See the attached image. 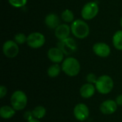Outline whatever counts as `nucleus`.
<instances>
[{"mask_svg": "<svg viewBox=\"0 0 122 122\" xmlns=\"http://www.w3.org/2000/svg\"><path fill=\"white\" fill-rule=\"evenodd\" d=\"M7 94V89L5 86L1 85L0 86V98L3 99Z\"/></svg>", "mask_w": 122, "mask_h": 122, "instance_id": "393cba45", "label": "nucleus"}, {"mask_svg": "<svg viewBox=\"0 0 122 122\" xmlns=\"http://www.w3.org/2000/svg\"><path fill=\"white\" fill-rule=\"evenodd\" d=\"M71 31L75 37L83 39L89 34V26L84 21L76 19L71 23Z\"/></svg>", "mask_w": 122, "mask_h": 122, "instance_id": "7ed1b4c3", "label": "nucleus"}, {"mask_svg": "<svg viewBox=\"0 0 122 122\" xmlns=\"http://www.w3.org/2000/svg\"><path fill=\"white\" fill-rule=\"evenodd\" d=\"M31 111H32L34 119H39V120L43 119L45 117L46 114V108L44 106H41V105L36 106Z\"/></svg>", "mask_w": 122, "mask_h": 122, "instance_id": "6ab92c4d", "label": "nucleus"}, {"mask_svg": "<svg viewBox=\"0 0 122 122\" xmlns=\"http://www.w3.org/2000/svg\"><path fill=\"white\" fill-rule=\"evenodd\" d=\"M10 5L15 8H20L26 5L27 0H8Z\"/></svg>", "mask_w": 122, "mask_h": 122, "instance_id": "4be33fe9", "label": "nucleus"}, {"mask_svg": "<svg viewBox=\"0 0 122 122\" xmlns=\"http://www.w3.org/2000/svg\"><path fill=\"white\" fill-rule=\"evenodd\" d=\"M24 118L25 120H26V122L30 121V120L34 119V115H33V113H32V111H27V112H24Z\"/></svg>", "mask_w": 122, "mask_h": 122, "instance_id": "b1692460", "label": "nucleus"}, {"mask_svg": "<svg viewBox=\"0 0 122 122\" xmlns=\"http://www.w3.org/2000/svg\"><path fill=\"white\" fill-rule=\"evenodd\" d=\"M96 90L97 89L94 84L85 83L81 86L79 90V94L81 97L84 99H90L94 95Z\"/></svg>", "mask_w": 122, "mask_h": 122, "instance_id": "ddd939ff", "label": "nucleus"}, {"mask_svg": "<svg viewBox=\"0 0 122 122\" xmlns=\"http://www.w3.org/2000/svg\"><path fill=\"white\" fill-rule=\"evenodd\" d=\"M57 47L60 49L65 55H71L77 49L76 41L71 37L59 40L57 43Z\"/></svg>", "mask_w": 122, "mask_h": 122, "instance_id": "39448f33", "label": "nucleus"}, {"mask_svg": "<svg viewBox=\"0 0 122 122\" xmlns=\"http://www.w3.org/2000/svg\"><path fill=\"white\" fill-rule=\"evenodd\" d=\"M61 19L64 21L66 23H70V22L72 23L74 21V13L70 9H65L61 13Z\"/></svg>", "mask_w": 122, "mask_h": 122, "instance_id": "aec40b11", "label": "nucleus"}, {"mask_svg": "<svg viewBox=\"0 0 122 122\" xmlns=\"http://www.w3.org/2000/svg\"><path fill=\"white\" fill-rule=\"evenodd\" d=\"M3 54L7 58H14L16 57L19 51V48L18 44L12 40L6 41L2 46Z\"/></svg>", "mask_w": 122, "mask_h": 122, "instance_id": "6e6552de", "label": "nucleus"}, {"mask_svg": "<svg viewBox=\"0 0 122 122\" xmlns=\"http://www.w3.org/2000/svg\"><path fill=\"white\" fill-rule=\"evenodd\" d=\"M118 105L114 100L107 99L104 101L99 107L100 112L105 115H111L116 112Z\"/></svg>", "mask_w": 122, "mask_h": 122, "instance_id": "9b49d317", "label": "nucleus"}, {"mask_svg": "<svg viewBox=\"0 0 122 122\" xmlns=\"http://www.w3.org/2000/svg\"><path fill=\"white\" fill-rule=\"evenodd\" d=\"M70 31H71V27L66 24H60L55 29L54 34L55 36L59 40H62L69 37V36L70 34Z\"/></svg>", "mask_w": 122, "mask_h": 122, "instance_id": "4468645a", "label": "nucleus"}, {"mask_svg": "<svg viewBox=\"0 0 122 122\" xmlns=\"http://www.w3.org/2000/svg\"><path fill=\"white\" fill-rule=\"evenodd\" d=\"M120 25H121V26H122V19H121V20H120Z\"/></svg>", "mask_w": 122, "mask_h": 122, "instance_id": "cd10ccee", "label": "nucleus"}, {"mask_svg": "<svg viewBox=\"0 0 122 122\" xmlns=\"http://www.w3.org/2000/svg\"><path fill=\"white\" fill-rule=\"evenodd\" d=\"M97 79H98V77L94 73H89L86 76V80L87 83H89V84H95Z\"/></svg>", "mask_w": 122, "mask_h": 122, "instance_id": "5701e85b", "label": "nucleus"}, {"mask_svg": "<svg viewBox=\"0 0 122 122\" xmlns=\"http://www.w3.org/2000/svg\"><path fill=\"white\" fill-rule=\"evenodd\" d=\"M99 13L98 4L94 1H90L84 4L83 6L81 15L85 20H91L97 16Z\"/></svg>", "mask_w": 122, "mask_h": 122, "instance_id": "423d86ee", "label": "nucleus"}, {"mask_svg": "<svg viewBox=\"0 0 122 122\" xmlns=\"http://www.w3.org/2000/svg\"><path fill=\"white\" fill-rule=\"evenodd\" d=\"M16 112L11 106L4 105L0 108V117L3 119H9L15 115Z\"/></svg>", "mask_w": 122, "mask_h": 122, "instance_id": "dca6fc26", "label": "nucleus"}, {"mask_svg": "<svg viewBox=\"0 0 122 122\" xmlns=\"http://www.w3.org/2000/svg\"><path fill=\"white\" fill-rule=\"evenodd\" d=\"M27 40V36L23 33H18L14 36V41L17 44H23L25 42H26Z\"/></svg>", "mask_w": 122, "mask_h": 122, "instance_id": "412c9836", "label": "nucleus"}, {"mask_svg": "<svg viewBox=\"0 0 122 122\" xmlns=\"http://www.w3.org/2000/svg\"><path fill=\"white\" fill-rule=\"evenodd\" d=\"M61 71H62L61 66L59 64H53L48 68L47 75L50 78H56L60 74Z\"/></svg>", "mask_w": 122, "mask_h": 122, "instance_id": "f3484780", "label": "nucleus"}, {"mask_svg": "<svg viewBox=\"0 0 122 122\" xmlns=\"http://www.w3.org/2000/svg\"><path fill=\"white\" fill-rule=\"evenodd\" d=\"M93 51L94 53L102 58L108 57L111 54V48L110 46L104 42H97L93 46Z\"/></svg>", "mask_w": 122, "mask_h": 122, "instance_id": "9d476101", "label": "nucleus"}, {"mask_svg": "<svg viewBox=\"0 0 122 122\" xmlns=\"http://www.w3.org/2000/svg\"><path fill=\"white\" fill-rule=\"evenodd\" d=\"M11 106L16 111H21L25 109L28 104V98L25 92L21 90H16L11 96Z\"/></svg>", "mask_w": 122, "mask_h": 122, "instance_id": "20e7f679", "label": "nucleus"}, {"mask_svg": "<svg viewBox=\"0 0 122 122\" xmlns=\"http://www.w3.org/2000/svg\"><path fill=\"white\" fill-rule=\"evenodd\" d=\"M116 103L117 104L118 106L122 107V94H119L117 97L116 99H115Z\"/></svg>", "mask_w": 122, "mask_h": 122, "instance_id": "a878e982", "label": "nucleus"}, {"mask_svg": "<svg viewBox=\"0 0 122 122\" xmlns=\"http://www.w3.org/2000/svg\"><path fill=\"white\" fill-rule=\"evenodd\" d=\"M45 42V36L40 32H32L27 36L26 44L32 49L41 48L44 45Z\"/></svg>", "mask_w": 122, "mask_h": 122, "instance_id": "0eeeda50", "label": "nucleus"}, {"mask_svg": "<svg viewBox=\"0 0 122 122\" xmlns=\"http://www.w3.org/2000/svg\"><path fill=\"white\" fill-rule=\"evenodd\" d=\"M27 122H40V121L39 119H33L30 121H28Z\"/></svg>", "mask_w": 122, "mask_h": 122, "instance_id": "bb28decb", "label": "nucleus"}, {"mask_svg": "<svg viewBox=\"0 0 122 122\" xmlns=\"http://www.w3.org/2000/svg\"><path fill=\"white\" fill-rule=\"evenodd\" d=\"M74 116L79 122H84L89 117V107L84 103L77 104L74 108Z\"/></svg>", "mask_w": 122, "mask_h": 122, "instance_id": "1a4fd4ad", "label": "nucleus"}, {"mask_svg": "<svg viewBox=\"0 0 122 122\" xmlns=\"http://www.w3.org/2000/svg\"><path fill=\"white\" fill-rule=\"evenodd\" d=\"M45 24L51 29H56L60 25V19L59 16L54 13L49 14L46 15L44 19Z\"/></svg>", "mask_w": 122, "mask_h": 122, "instance_id": "2eb2a0df", "label": "nucleus"}, {"mask_svg": "<svg viewBox=\"0 0 122 122\" xmlns=\"http://www.w3.org/2000/svg\"><path fill=\"white\" fill-rule=\"evenodd\" d=\"M112 43L116 49L122 51V30L117 31L113 36Z\"/></svg>", "mask_w": 122, "mask_h": 122, "instance_id": "a211bd4d", "label": "nucleus"}, {"mask_svg": "<svg viewBox=\"0 0 122 122\" xmlns=\"http://www.w3.org/2000/svg\"><path fill=\"white\" fill-rule=\"evenodd\" d=\"M47 56L54 64H59L64 60V54L58 47H52L48 50Z\"/></svg>", "mask_w": 122, "mask_h": 122, "instance_id": "f8f14e48", "label": "nucleus"}, {"mask_svg": "<svg viewBox=\"0 0 122 122\" xmlns=\"http://www.w3.org/2000/svg\"><path fill=\"white\" fill-rule=\"evenodd\" d=\"M97 91L101 94H109L114 88V83L113 79L107 74L102 75L98 77V79L94 84Z\"/></svg>", "mask_w": 122, "mask_h": 122, "instance_id": "f03ea898", "label": "nucleus"}, {"mask_svg": "<svg viewBox=\"0 0 122 122\" xmlns=\"http://www.w3.org/2000/svg\"><path fill=\"white\" fill-rule=\"evenodd\" d=\"M61 66L63 72L70 77L76 76L81 70V65L79 61L76 58L72 56L64 59Z\"/></svg>", "mask_w": 122, "mask_h": 122, "instance_id": "f257e3e1", "label": "nucleus"}]
</instances>
